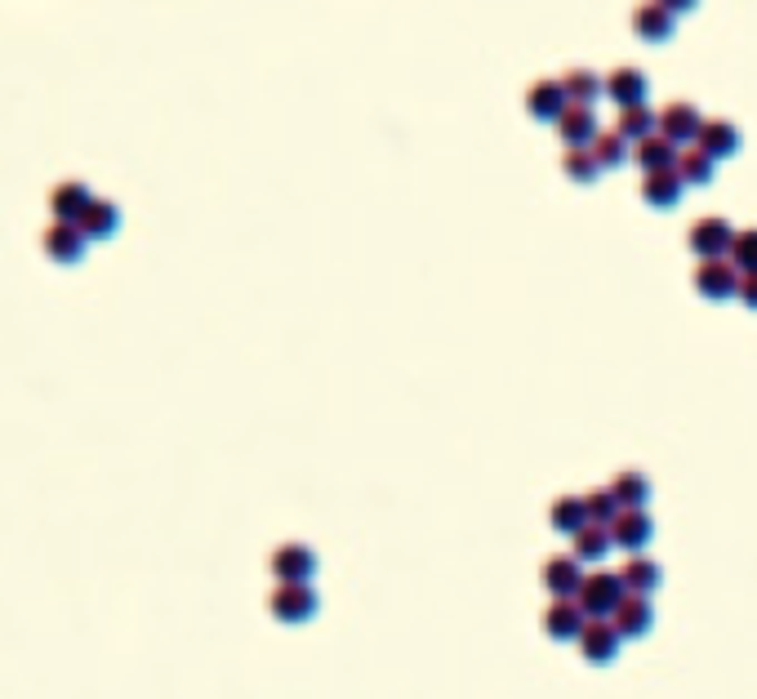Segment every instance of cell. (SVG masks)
<instances>
[{"label": "cell", "mask_w": 757, "mask_h": 699, "mask_svg": "<svg viewBox=\"0 0 757 699\" xmlns=\"http://www.w3.org/2000/svg\"><path fill=\"white\" fill-rule=\"evenodd\" d=\"M610 491H615V500H619V508H646V500H651V481L642 477V472H619L615 481H610Z\"/></svg>", "instance_id": "obj_28"}, {"label": "cell", "mask_w": 757, "mask_h": 699, "mask_svg": "<svg viewBox=\"0 0 757 699\" xmlns=\"http://www.w3.org/2000/svg\"><path fill=\"white\" fill-rule=\"evenodd\" d=\"M267 610L282 623H308L317 615V588L312 584H277L267 597Z\"/></svg>", "instance_id": "obj_4"}, {"label": "cell", "mask_w": 757, "mask_h": 699, "mask_svg": "<svg viewBox=\"0 0 757 699\" xmlns=\"http://www.w3.org/2000/svg\"><path fill=\"white\" fill-rule=\"evenodd\" d=\"M584 513H588L593 526H610L624 508H619V500H615L610 485H597V491H584Z\"/></svg>", "instance_id": "obj_30"}, {"label": "cell", "mask_w": 757, "mask_h": 699, "mask_svg": "<svg viewBox=\"0 0 757 699\" xmlns=\"http://www.w3.org/2000/svg\"><path fill=\"white\" fill-rule=\"evenodd\" d=\"M731 241H735V228L718 215H704L691 224V232H686V245H691L700 259H726L731 254Z\"/></svg>", "instance_id": "obj_5"}, {"label": "cell", "mask_w": 757, "mask_h": 699, "mask_svg": "<svg viewBox=\"0 0 757 699\" xmlns=\"http://www.w3.org/2000/svg\"><path fill=\"white\" fill-rule=\"evenodd\" d=\"M696 144H700L713 161H726V157L739 152V129H735L731 121H722V116H709V121L700 125V138H696Z\"/></svg>", "instance_id": "obj_19"}, {"label": "cell", "mask_w": 757, "mask_h": 699, "mask_svg": "<svg viewBox=\"0 0 757 699\" xmlns=\"http://www.w3.org/2000/svg\"><path fill=\"white\" fill-rule=\"evenodd\" d=\"M571 107V99H566V85L562 81H535L530 90H526V112L535 116V121H553L558 125V116Z\"/></svg>", "instance_id": "obj_16"}, {"label": "cell", "mask_w": 757, "mask_h": 699, "mask_svg": "<svg viewBox=\"0 0 757 699\" xmlns=\"http://www.w3.org/2000/svg\"><path fill=\"white\" fill-rule=\"evenodd\" d=\"M651 535H655V526H651L646 508H624L610 522V539H615V548H624V552H642L651 543Z\"/></svg>", "instance_id": "obj_13"}, {"label": "cell", "mask_w": 757, "mask_h": 699, "mask_svg": "<svg viewBox=\"0 0 757 699\" xmlns=\"http://www.w3.org/2000/svg\"><path fill=\"white\" fill-rule=\"evenodd\" d=\"M739 267L731 263V259H700V267H696V290L704 295V299H713V303H722V299H739Z\"/></svg>", "instance_id": "obj_3"}, {"label": "cell", "mask_w": 757, "mask_h": 699, "mask_svg": "<svg viewBox=\"0 0 757 699\" xmlns=\"http://www.w3.org/2000/svg\"><path fill=\"white\" fill-rule=\"evenodd\" d=\"M619 580H624V588H629V593L651 597V593L659 588V566L651 562L646 552H629V562L619 566Z\"/></svg>", "instance_id": "obj_22"}, {"label": "cell", "mask_w": 757, "mask_h": 699, "mask_svg": "<svg viewBox=\"0 0 757 699\" xmlns=\"http://www.w3.org/2000/svg\"><path fill=\"white\" fill-rule=\"evenodd\" d=\"M739 303L757 312V272H744L739 276Z\"/></svg>", "instance_id": "obj_33"}, {"label": "cell", "mask_w": 757, "mask_h": 699, "mask_svg": "<svg viewBox=\"0 0 757 699\" xmlns=\"http://www.w3.org/2000/svg\"><path fill=\"white\" fill-rule=\"evenodd\" d=\"M90 200H94V192H90L81 179H62V183L49 187V215H54L58 224H77V219L85 215Z\"/></svg>", "instance_id": "obj_11"}, {"label": "cell", "mask_w": 757, "mask_h": 699, "mask_svg": "<svg viewBox=\"0 0 757 699\" xmlns=\"http://www.w3.org/2000/svg\"><path fill=\"white\" fill-rule=\"evenodd\" d=\"M77 228H81L90 241H112V237L121 232V205L107 200V196H94V200L85 205V215L77 219Z\"/></svg>", "instance_id": "obj_15"}, {"label": "cell", "mask_w": 757, "mask_h": 699, "mask_svg": "<svg viewBox=\"0 0 757 699\" xmlns=\"http://www.w3.org/2000/svg\"><path fill=\"white\" fill-rule=\"evenodd\" d=\"M584 575L588 571H584V562L575 552H558V557H548V562H543V588L553 597H575Z\"/></svg>", "instance_id": "obj_9"}, {"label": "cell", "mask_w": 757, "mask_h": 699, "mask_svg": "<svg viewBox=\"0 0 757 699\" xmlns=\"http://www.w3.org/2000/svg\"><path fill=\"white\" fill-rule=\"evenodd\" d=\"M619 642H624V638H619V628H615L610 619H588L575 646H580V655H584L588 664H610V660L619 655Z\"/></svg>", "instance_id": "obj_8"}, {"label": "cell", "mask_w": 757, "mask_h": 699, "mask_svg": "<svg viewBox=\"0 0 757 699\" xmlns=\"http://www.w3.org/2000/svg\"><path fill=\"white\" fill-rule=\"evenodd\" d=\"M562 85H566V99H571V103H588V107L606 94V77L588 72V67H571V72L562 77Z\"/></svg>", "instance_id": "obj_26"}, {"label": "cell", "mask_w": 757, "mask_h": 699, "mask_svg": "<svg viewBox=\"0 0 757 699\" xmlns=\"http://www.w3.org/2000/svg\"><path fill=\"white\" fill-rule=\"evenodd\" d=\"M615 129L629 138V144H642L646 134H655L659 129V112H651L646 103H638V107H619V121H615Z\"/></svg>", "instance_id": "obj_25"}, {"label": "cell", "mask_w": 757, "mask_h": 699, "mask_svg": "<svg viewBox=\"0 0 757 699\" xmlns=\"http://www.w3.org/2000/svg\"><path fill=\"white\" fill-rule=\"evenodd\" d=\"M85 245H90V237H85L77 224H58V219H54V224L41 232V250H45V259L58 263V267L81 263V259H85Z\"/></svg>", "instance_id": "obj_2"}, {"label": "cell", "mask_w": 757, "mask_h": 699, "mask_svg": "<svg viewBox=\"0 0 757 699\" xmlns=\"http://www.w3.org/2000/svg\"><path fill=\"white\" fill-rule=\"evenodd\" d=\"M677 27V14L668 5H659V0H642V5L633 10V32L642 41H668Z\"/></svg>", "instance_id": "obj_18"}, {"label": "cell", "mask_w": 757, "mask_h": 699, "mask_svg": "<svg viewBox=\"0 0 757 699\" xmlns=\"http://www.w3.org/2000/svg\"><path fill=\"white\" fill-rule=\"evenodd\" d=\"M624 597H629V588H624V580H619V571H588L580 593H575V601L584 606L588 619H610Z\"/></svg>", "instance_id": "obj_1"}, {"label": "cell", "mask_w": 757, "mask_h": 699, "mask_svg": "<svg viewBox=\"0 0 757 699\" xmlns=\"http://www.w3.org/2000/svg\"><path fill=\"white\" fill-rule=\"evenodd\" d=\"M677 144H673V138H664L659 129L655 134H646L642 138V144H633V161L642 165V174H651V170H673L677 165Z\"/></svg>", "instance_id": "obj_20"}, {"label": "cell", "mask_w": 757, "mask_h": 699, "mask_svg": "<svg viewBox=\"0 0 757 699\" xmlns=\"http://www.w3.org/2000/svg\"><path fill=\"white\" fill-rule=\"evenodd\" d=\"M681 174L677 170H651V174H642V200L646 205H655V209H668V205H677L681 200Z\"/></svg>", "instance_id": "obj_21"}, {"label": "cell", "mask_w": 757, "mask_h": 699, "mask_svg": "<svg viewBox=\"0 0 757 699\" xmlns=\"http://www.w3.org/2000/svg\"><path fill=\"white\" fill-rule=\"evenodd\" d=\"M615 548V539H610V526H580L575 535H571V552L580 557V562H601V557Z\"/></svg>", "instance_id": "obj_24"}, {"label": "cell", "mask_w": 757, "mask_h": 699, "mask_svg": "<svg viewBox=\"0 0 757 699\" xmlns=\"http://www.w3.org/2000/svg\"><path fill=\"white\" fill-rule=\"evenodd\" d=\"M272 575L282 584H312L317 575V552L308 543H282L272 552Z\"/></svg>", "instance_id": "obj_7"}, {"label": "cell", "mask_w": 757, "mask_h": 699, "mask_svg": "<svg viewBox=\"0 0 757 699\" xmlns=\"http://www.w3.org/2000/svg\"><path fill=\"white\" fill-rule=\"evenodd\" d=\"M646 90H651V81H646V72H638V67H615V72L606 77V99L619 103V107L646 103Z\"/></svg>", "instance_id": "obj_17"}, {"label": "cell", "mask_w": 757, "mask_h": 699, "mask_svg": "<svg viewBox=\"0 0 757 699\" xmlns=\"http://www.w3.org/2000/svg\"><path fill=\"white\" fill-rule=\"evenodd\" d=\"M593 157H597V165L601 170H615V165H624L629 157H633V148H629V138L619 134V129H601L597 138H593Z\"/></svg>", "instance_id": "obj_27"}, {"label": "cell", "mask_w": 757, "mask_h": 699, "mask_svg": "<svg viewBox=\"0 0 757 699\" xmlns=\"http://www.w3.org/2000/svg\"><path fill=\"white\" fill-rule=\"evenodd\" d=\"M562 170H566V179H575V183H593V179L601 174V165H597L593 148H566Z\"/></svg>", "instance_id": "obj_31"}, {"label": "cell", "mask_w": 757, "mask_h": 699, "mask_svg": "<svg viewBox=\"0 0 757 699\" xmlns=\"http://www.w3.org/2000/svg\"><path fill=\"white\" fill-rule=\"evenodd\" d=\"M677 174H681V183H691V187H704L709 179H713V170H718V161L700 148V144H686L681 152H677V165H673Z\"/></svg>", "instance_id": "obj_23"}, {"label": "cell", "mask_w": 757, "mask_h": 699, "mask_svg": "<svg viewBox=\"0 0 757 699\" xmlns=\"http://www.w3.org/2000/svg\"><path fill=\"white\" fill-rule=\"evenodd\" d=\"M610 623L619 628V638H646L651 633V623H655V610H651V597H642V593H629L624 601L615 606V615H610Z\"/></svg>", "instance_id": "obj_12"}, {"label": "cell", "mask_w": 757, "mask_h": 699, "mask_svg": "<svg viewBox=\"0 0 757 699\" xmlns=\"http://www.w3.org/2000/svg\"><path fill=\"white\" fill-rule=\"evenodd\" d=\"M584 623H588V615H584V606L575 597H553V601H548V610H543V633L553 642H580Z\"/></svg>", "instance_id": "obj_6"}, {"label": "cell", "mask_w": 757, "mask_h": 699, "mask_svg": "<svg viewBox=\"0 0 757 699\" xmlns=\"http://www.w3.org/2000/svg\"><path fill=\"white\" fill-rule=\"evenodd\" d=\"M659 5H668L673 14H691V10L700 5V0H659Z\"/></svg>", "instance_id": "obj_34"}, {"label": "cell", "mask_w": 757, "mask_h": 699, "mask_svg": "<svg viewBox=\"0 0 757 699\" xmlns=\"http://www.w3.org/2000/svg\"><path fill=\"white\" fill-rule=\"evenodd\" d=\"M558 134H562V144H566V148H588L593 138L601 134L597 112H593L588 103H571V107L558 116Z\"/></svg>", "instance_id": "obj_14"}, {"label": "cell", "mask_w": 757, "mask_h": 699, "mask_svg": "<svg viewBox=\"0 0 757 699\" xmlns=\"http://www.w3.org/2000/svg\"><path fill=\"white\" fill-rule=\"evenodd\" d=\"M548 522H553V530H562V535H575L580 526H588L584 495H562V500H553V508H548Z\"/></svg>", "instance_id": "obj_29"}, {"label": "cell", "mask_w": 757, "mask_h": 699, "mask_svg": "<svg viewBox=\"0 0 757 699\" xmlns=\"http://www.w3.org/2000/svg\"><path fill=\"white\" fill-rule=\"evenodd\" d=\"M739 272H757V228H744V232H735V241H731V254H726Z\"/></svg>", "instance_id": "obj_32"}, {"label": "cell", "mask_w": 757, "mask_h": 699, "mask_svg": "<svg viewBox=\"0 0 757 699\" xmlns=\"http://www.w3.org/2000/svg\"><path fill=\"white\" fill-rule=\"evenodd\" d=\"M700 125H704V116H700L696 103H668V107H659V134L673 138L677 148L696 144V138H700Z\"/></svg>", "instance_id": "obj_10"}]
</instances>
